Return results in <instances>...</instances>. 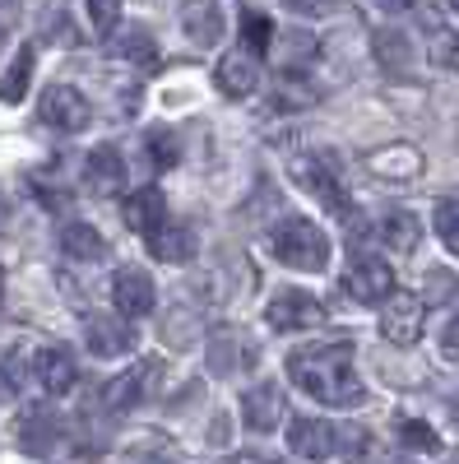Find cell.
Returning a JSON list of instances; mask_svg holds the SVG:
<instances>
[{"label": "cell", "mask_w": 459, "mask_h": 464, "mask_svg": "<svg viewBox=\"0 0 459 464\" xmlns=\"http://www.w3.org/2000/svg\"><path fill=\"white\" fill-rule=\"evenodd\" d=\"M292 177H297V186L311 190L316 200H325V209L334 218H349L353 214V200H349V190H343V181H339L334 153H301V159L292 163Z\"/></svg>", "instance_id": "cell-3"}, {"label": "cell", "mask_w": 459, "mask_h": 464, "mask_svg": "<svg viewBox=\"0 0 459 464\" xmlns=\"http://www.w3.org/2000/svg\"><path fill=\"white\" fill-rule=\"evenodd\" d=\"M441 353H445V358H459V321L445 325V334H441Z\"/></svg>", "instance_id": "cell-36"}, {"label": "cell", "mask_w": 459, "mask_h": 464, "mask_svg": "<svg viewBox=\"0 0 459 464\" xmlns=\"http://www.w3.org/2000/svg\"><path fill=\"white\" fill-rule=\"evenodd\" d=\"M371 52H376V61H380V70L386 74H404V65H408V37L399 33V28H380L376 37H371Z\"/></svg>", "instance_id": "cell-21"}, {"label": "cell", "mask_w": 459, "mask_h": 464, "mask_svg": "<svg viewBox=\"0 0 459 464\" xmlns=\"http://www.w3.org/2000/svg\"><path fill=\"white\" fill-rule=\"evenodd\" d=\"M399 441L408 450H423V455H436L441 450V437L427 428V422H417V418H399Z\"/></svg>", "instance_id": "cell-29"}, {"label": "cell", "mask_w": 459, "mask_h": 464, "mask_svg": "<svg viewBox=\"0 0 459 464\" xmlns=\"http://www.w3.org/2000/svg\"><path fill=\"white\" fill-rule=\"evenodd\" d=\"M432 223H436V237L450 246V256H459V200H441Z\"/></svg>", "instance_id": "cell-30"}, {"label": "cell", "mask_w": 459, "mask_h": 464, "mask_svg": "<svg viewBox=\"0 0 459 464\" xmlns=\"http://www.w3.org/2000/svg\"><path fill=\"white\" fill-rule=\"evenodd\" d=\"M288 450L301 459H330L339 450V428L325 418H292L288 428Z\"/></svg>", "instance_id": "cell-10"}, {"label": "cell", "mask_w": 459, "mask_h": 464, "mask_svg": "<svg viewBox=\"0 0 459 464\" xmlns=\"http://www.w3.org/2000/svg\"><path fill=\"white\" fill-rule=\"evenodd\" d=\"M223 10H218V0H186L181 5V33L190 37L196 47H214L218 37H223Z\"/></svg>", "instance_id": "cell-15"}, {"label": "cell", "mask_w": 459, "mask_h": 464, "mask_svg": "<svg viewBox=\"0 0 459 464\" xmlns=\"http://www.w3.org/2000/svg\"><path fill=\"white\" fill-rule=\"evenodd\" d=\"M56 437H61V418L52 413V409H28L24 418H19V446L28 450V455H52V446H56Z\"/></svg>", "instance_id": "cell-18"}, {"label": "cell", "mask_w": 459, "mask_h": 464, "mask_svg": "<svg viewBox=\"0 0 459 464\" xmlns=\"http://www.w3.org/2000/svg\"><path fill=\"white\" fill-rule=\"evenodd\" d=\"M454 5H459V0H454Z\"/></svg>", "instance_id": "cell-41"}, {"label": "cell", "mask_w": 459, "mask_h": 464, "mask_svg": "<svg viewBox=\"0 0 459 464\" xmlns=\"http://www.w3.org/2000/svg\"><path fill=\"white\" fill-rule=\"evenodd\" d=\"M37 116L52 126V130H65V135H74V130H84L89 121H93V107H89V98L80 93V89H70V84H52L47 93H43V102H37Z\"/></svg>", "instance_id": "cell-5"}, {"label": "cell", "mask_w": 459, "mask_h": 464, "mask_svg": "<svg viewBox=\"0 0 459 464\" xmlns=\"http://www.w3.org/2000/svg\"><path fill=\"white\" fill-rule=\"evenodd\" d=\"M376 5H380V10H390V14H399V10L413 5V0H376Z\"/></svg>", "instance_id": "cell-37"}, {"label": "cell", "mask_w": 459, "mask_h": 464, "mask_svg": "<svg viewBox=\"0 0 459 464\" xmlns=\"http://www.w3.org/2000/svg\"><path fill=\"white\" fill-rule=\"evenodd\" d=\"M111 302H117V312L121 316H148L153 312V302H158V288H153V279L144 275V269L126 265L117 269V279H111Z\"/></svg>", "instance_id": "cell-9"}, {"label": "cell", "mask_w": 459, "mask_h": 464, "mask_svg": "<svg viewBox=\"0 0 459 464\" xmlns=\"http://www.w3.org/2000/svg\"><path fill=\"white\" fill-rule=\"evenodd\" d=\"M84 186L93 190V196H117V190H126V163H121V153L111 149V144H98L89 153Z\"/></svg>", "instance_id": "cell-13"}, {"label": "cell", "mask_w": 459, "mask_h": 464, "mask_svg": "<svg viewBox=\"0 0 459 464\" xmlns=\"http://www.w3.org/2000/svg\"><path fill=\"white\" fill-rule=\"evenodd\" d=\"M288 376L301 385L311 400L330 409H358L367 400L362 381L353 372V348L349 343H311L288 353Z\"/></svg>", "instance_id": "cell-1"}, {"label": "cell", "mask_w": 459, "mask_h": 464, "mask_svg": "<svg viewBox=\"0 0 459 464\" xmlns=\"http://www.w3.org/2000/svg\"><path fill=\"white\" fill-rule=\"evenodd\" d=\"M288 5H292V10H316L320 0H288Z\"/></svg>", "instance_id": "cell-38"}, {"label": "cell", "mask_w": 459, "mask_h": 464, "mask_svg": "<svg viewBox=\"0 0 459 464\" xmlns=\"http://www.w3.org/2000/svg\"><path fill=\"white\" fill-rule=\"evenodd\" d=\"M423 302L427 306H459V275L450 269H427V284H423Z\"/></svg>", "instance_id": "cell-24"}, {"label": "cell", "mask_w": 459, "mask_h": 464, "mask_svg": "<svg viewBox=\"0 0 459 464\" xmlns=\"http://www.w3.org/2000/svg\"><path fill=\"white\" fill-rule=\"evenodd\" d=\"M279 98H283V107H311L316 102V89L297 84V74H288V80L279 84Z\"/></svg>", "instance_id": "cell-33"}, {"label": "cell", "mask_w": 459, "mask_h": 464, "mask_svg": "<svg viewBox=\"0 0 459 464\" xmlns=\"http://www.w3.org/2000/svg\"><path fill=\"white\" fill-rule=\"evenodd\" d=\"M380 237H386V246H395V251H417V242H423V223H417L408 209H395L386 223H380Z\"/></svg>", "instance_id": "cell-22"}, {"label": "cell", "mask_w": 459, "mask_h": 464, "mask_svg": "<svg viewBox=\"0 0 459 464\" xmlns=\"http://www.w3.org/2000/svg\"><path fill=\"white\" fill-rule=\"evenodd\" d=\"M14 19H19V5H14V0H0V43L14 33Z\"/></svg>", "instance_id": "cell-35"}, {"label": "cell", "mask_w": 459, "mask_h": 464, "mask_svg": "<svg viewBox=\"0 0 459 464\" xmlns=\"http://www.w3.org/2000/svg\"><path fill=\"white\" fill-rule=\"evenodd\" d=\"M264 321H270L274 330H311V325L325 321V312H320L316 297H306V293L288 288V293H279L270 306H264Z\"/></svg>", "instance_id": "cell-11"}, {"label": "cell", "mask_w": 459, "mask_h": 464, "mask_svg": "<svg viewBox=\"0 0 459 464\" xmlns=\"http://www.w3.org/2000/svg\"><path fill=\"white\" fill-rule=\"evenodd\" d=\"M0 297H5V275H0Z\"/></svg>", "instance_id": "cell-40"}, {"label": "cell", "mask_w": 459, "mask_h": 464, "mask_svg": "<svg viewBox=\"0 0 459 464\" xmlns=\"http://www.w3.org/2000/svg\"><path fill=\"white\" fill-rule=\"evenodd\" d=\"M28 80H33V43H24V47H19V56H14L10 74L0 80V102H24Z\"/></svg>", "instance_id": "cell-23"}, {"label": "cell", "mask_w": 459, "mask_h": 464, "mask_svg": "<svg viewBox=\"0 0 459 464\" xmlns=\"http://www.w3.org/2000/svg\"><path fill=\"white\" fill-rule=\"evenodd\" d=\"M242 47L255 52V56H264L274 47V24L264 19L260 10H242Z\"/></svg>", "instance_id": "cell-26"}, {"label": "cell", "mask_w": 459, "mask_h": 464, "mask_svg": "<svg viewBox=\"0 0 459 464\" xmlns=\"http://www.w3.org/2000/svg\"><path fill=\"white\" fill-rule=\"evenodd\" d=\"M297 56H316V37H311V33H301V28H292V33L283 37V65H288V70L301 65Z\"/></svg>", "instance_id": "cell-32"}, {"label": "cell", "mask_w": 459, "mask_h": 464, "mask_svg": "<svg viewBox=\"0 0 459 464\" xmlns=\"http://www.w3.org/2000/svg\"><path fill=\"white\" fill-rule=\"evenodd\" d=\"M33 372H37L47 395H70L74 381H80V367H74V358L65 353V348H43V353L33 358Z\"/></svg>", "instance_id": "cell-17"}, {"label": "cell", "mask_w": 459, "mask_h": 464, "mask_svg": "<svg viewBox=\"0 0 459 464\" xmlns=\"http://www.w3.org/2000/svg\"><path fill=\"white\" fill-rule=\"evenodd\" d=\"M121 56L130 61V65H139V70H158L163 65V56H158V43L144 33V28H135V33H126L121 37Z\"/></svg>", "instance_id": "cell-28"}, {"label": "cell", "mask_w": 459, "mask_h": 464, "mask_svg": "<svg viewBox=\"0 0 459 464\" xmlns=\"http://www.w3.org/2000/svg\"><path fill=\"white\" fill-rule=\"evenodd\" d=\"M121 214H126V227H135L139 237H144V232H153V227L167 218V200H163L158 186H144V190H135V196L126 200Z\"/></svg>", "instance_id": "cell-19"}, {"label": "cell", "mask_w": 459, "mask_h": 464, "mask_svg": "<svg viewBox=\"0 0 459 464\" xmlns=\"http://www.w3.org/2000/svg\"><path fill=\"white\" fill-rule=\"evenodd\" d=\"M343 284H349V293L358 302H386L395 293V275H390V265L371 256V251H353L349 256V275H343Z\"/></svg>", "instance_id": "cell-6"}, {"label": "cell", "mask_w": 459, "mask_h": 464, "mask_svg": "<svg viewBox=\"0 0 459 464\" xmlns=\"http://www.w3.org/2000/svg\"><path fill=\"white\" fill-rule=\"evenodd\" d=\"M84 343H89V353H98V358L130 353L135 348V325L107 316V312H89L84 316Z\"/></svg>", "instance_id": "cell-8"}, {"label": "cell", "mask_w": 459, "mask_h": 464, "mask_svg": "<svg viewBox=\"0 0 459 464\" xmlns=\"http://www.w3.org/2000/svg\"><path fill=\"white\" fill-rule=\"evenodd\" d=\"M371 168L380 177H417V168H423V153L417 149H386V153H376Z\"/></svg>", "instance_id": "cell-27"}, {"label": "cell", "mask_w": 459, "mask_h": 464, "mask_svg": "<svg viewBox=\"0 0 459 464\" xmlns=\"http://www.w3.org/2000/svg\"><path fill=\"white\" fill-rule=\"evenodd\" d=\"M283 391L274 381H264V385H251V391L242 395V413H246V428L251 432H274L279 422H283Z\"/></svg>", "instance_id": "cell-12"}, {"label": "cell", "mask_w": 459, "mask_h": 464, "mask_svg": "<svg viewBox=\"0 0 459 464\" xmlns=\"http://www.w3.org/2000/svg\"><path fill=\"white\" fill-rule=\"evenodd\" d=\"M5 209H10V205H5V200H0V227H5V218H10V214H5Z\"/></svg>", "instance_id": "cell-39"}, {"label": "cell", "mask_w": 459, "mask_h": 464, "mask_svg": "<svg viewBox=\"0 0 459 464\" xmlns=\"http://www.w3.org/2000/svg\"><path fill=\"white\" fill-rule=\"evenodd\" d=\"M270 251L274 260H283L288 269H301V275H320L330 265V237L311 218H283L270 232Z\"/></svg>", "instance_id": "cell-2"}, {"label": "cell", "mask_w": 459, "mask_h": 464, "mask_svg": "<svg viewBox=\"0 0 459 464\" xmlns=\"http://www.w3.org/2000/svg\"><path fill=\"white\" fill-rule=\"evenodd\" d=\"M121 5L126 0H89V19H93L98 37H111V28L121 24Z\"/></svg>", "instance_id": "cell-31"}, {"label": "cell", "mask_w": 459, "mask_h": 464, "mask_svg": "<svg viewBox=\"0 0 459 464\" xmlns=\"http://www.w3.org/2000/svg\"><path fill=\"white\" fill-rule=\"evenodd\" d=\"M432 56H436L441 65H450V70L459 74V37H454V33H436V43H432Z\"/></svg>", "instance_id": "cell-34"}, {"label": "cell", "mask_w": 459, "mask_h": 464, "mask_svg": "<svg viewBox=\"0 0 459 464\" xmlns=\"http://www.w3.org/2000/svg\"><path fill=\"white\" fill-rule=\"evenodd\" d=\"M61 251L70 260H102L107 242L98 237V227H89V223H65L61 227Z\"/></svg>", "instance_id": "cell-20"}, {"label": "cell", "mask_w": 459, "mask_h": 464, "mask_svg": "<svg viewBox=\"0 0 459 464\" xmlns=\"http://www.w3.org/2000/svg\"><path fill=\"white\" fill-rule=\"evenodd\" d=\"M144 149H148V163L158 168V172H167V168H177V163H181V140H177V135H172L167 126L148 130Z\"/></svg>", "instance_id": "cell-25"}, {"label": "cell", "mask_w": 459, "mask_h": 464, "mask_svg": "<svg viewBox=\"0 0 459 464\" xmlns=\"http://www.w3.org/2000/svg\"><path fill=\"white\" fill-rule=\"evenodd\" d=\"M423 297L413 293H390L386 297V316H380V334H386L390 343L399 348H413L417 339H423Z\"/></svg>", "instance_id": "cell-7"}, {"label": "cell", "mask_w": 459, "mask_h": 464, "mask_svg": "<svg viewBox=\"0 0 459 464\" xmlns=\"http://www.w3.org/2000/svg\"><path fill=\"white\" fill-rule=\"evenodd\" d=\"M158 381H163V362H158V358H139V362L126 367L117 381H107L102 400H107V409H117V413L139 409L153 391H158Z\"/></svg>", "instance_id": "cell-4"}, {"label": "cell", "mask_w": 459, "mask_h": 464, "mask_svg": "<svg viewBox=\"0 0 459 464\" xmlns=\"http://www.w3.org/2000/svg\"><path fill=\"white\" fill-rule=\"evenodd\" d=\"M255 52H227L223 61H218V70H214V84L227 93V98H251L255 93V84H260V65L251 61Z\"/></svg>", "instance_id": "cell-14"}, {"label": "cell", "mask_w": 459, "mask_h": 464, "mask_svg": "<svg viewBox=\"0 0 459 464\" xmlns=\"http://www.w3.org/2000/svg\"><path fill=\"white\" fill-rule=\"evenodd\" d=\"M144 242L153 251V260H163V265H186L190 256H196V237H190V227L181 223H158L153 232H144Z\"/></svg>", "instance_id": "cell-16"}]
</instances>
